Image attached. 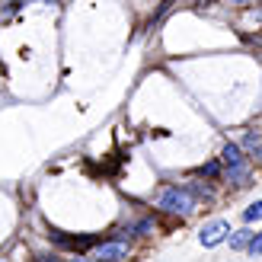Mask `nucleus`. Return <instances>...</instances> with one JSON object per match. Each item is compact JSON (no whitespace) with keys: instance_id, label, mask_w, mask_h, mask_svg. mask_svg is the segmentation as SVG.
<instances>
[{"instance_id":"3","label":"nucleus","mask_w":262,"mask_h":262,"mask_svg":"<svg viewBox=\"0 0 262 262\" xmlns=\"http://www.w3.org/2000/svg\"><path fill=\"white\" fill-rule=\"evenodd\" d=\"M128 243L125 240H106V243H99L96 246V250H93V256H90V259H106V262H122V259H128Z\"/></svg>"},{"instance_id":"14","label":"nucleus","mask_w":262,"mask_h":262,"mask_svg":"<svg viewBox=\"0 0 262 262\" xmlns=\"http://www.w3.org/2000/svg\"><path fill=\"white\" fill-rule=\"evenodd\" d=\"M71 262H99V259H71Z\"/></svg>"},{"instance_id":"4","label":"nucleus","mask_w":262,"mask_h":262,"mask_svg":"<svg viewBox=\"0 0 262 262\" xmlns=\"http://www.w3.org/2000/svg\"><path fill=\"white\" fill-rule=\"evenodd\" d=\"M240 147H243L246 157H253V160H262V135H259V131H243Z\"/></svg>"},{"instance_id":"13","label":"nucleus","mask_w":262,"mask_h":262,"mask_svg":"<svg viewBox=\"0 0 262 262\" xmlns=\"http://www.w3.org/2000/svg\"><path fill=\"white\" fill-rule=\"evenodd\" d=\"M35 262H61V259H55V256H38Z\"/></svg>"},{"instance_id":"2","label":"nucleus","mask_w":262,"mask_h":262,"mask_svg":"<svg viewBox=\"0 0 262 262\" xmlns=\"http://www.w3.org/2000/svg\"><path fill=\"white\" fill-rule=\"evenodd\" d=\"M230 237V224H227V221H208V224L199 230V243L202 246H208V250H211V246H217V243H224Z\"/></svg>"},{"instance_id":"8","label":"nucleus","mask_w":262,"mask_h":262,"mask_svg":"<svg viewBox=\"0 0 262 262\" xmlns=\"http://www.w3.org/2000/svg\"><path fill=\"white\" fill-rule=\"evenodd\" d=\"M55 243H61V246H74V250H83V246H90L93 240L90 237H64V233H48Z\"/></svg>"},{"instance_id":"1","label":"nucleus","mask_w":262,"mask_h":262,"mask_svg":"<svg viewBox=\"0 0 262 262\" xmlns=\"http://www.w3.org/2000/svg\"><path fill=\"white\" fill-rule=\"evenodd\" d=\"M157 208H160V211H169V214H179V217H189L195 211V195L189 192V186H169V189L160 192Z\"/></svg>"},{"instance_id":"9","label":"nucleus","mask_w":262,"mask_h":262,"mask_svg":"<svg viewBox=\"0 0 262 262\" xmlns=\"http://www.w3.org/2000/svg\"><path fill=\"white\" fill-rule=\"evenodd\" d=\"M221 166H224L221 160H208L205 166H199V176L202 179H221V176H224V173H221Z\"/></svg>"},{"instance_id":"5","label":"nucleus","mask_w":262,"mask_h":262,"mask_svg":"<svg viewBox=\"0 0 262 262\" xmlns=\"http://www.w3.org/2000/svg\"><path fill=\"white\" fill-rule=\"evenodd\" d=\"M221 163H224V166H243L246 163L243 147H240V144H233V141H227L224 150H221Z\"/></svg>"},{"instance_id":"7","label":"nucleus","mask_w":262,"mask_h":262,"mask_svg":"<svg viewBox=\"0 0 262 262\" xmlns=\"http://www.w3.org/2000/svg\"><path fill=\"white\" fill-rule=\"evenodd\" d=\"M253 237H256V233H253V230H246V227L237 230V233H230V237H227V240H230V250H250Z\"/></svg>"},{"instance_id":"6","label":"nucleus","mask_w":262,"mask_h":262,"mask_svg":"<svg viewBox=\"0 0 262 262\" xmlns=\"http://www.w3.org/2000/svg\"><path fill=\"white\" fill-rule=\"evenodd\" d=\"M224 179L233 186H250V166H224Z\"/></svg>"},{"instance_id":"12","label":"nucleus","mask_w":262,"mask_h":262,"mask_svg":"<svg viewBox=\"0 0 262 262\" xmlns=\"http://www.w3.org/2000/svg\"><path fill=\"white\" fill-rule=\"evenodd\" d=\"M227 7H246V4H253V0H224Z\"/></svg>"},{"instance_id":"10","label":"nucleus","mask_w":262,"mask_h":262,"mask_svg":"<svg viewBox=\"0 0 262 262\" xmlns=\"http://www.w3.org/2000/svg\"><path fill=\"white\" fill-rule=\"evenodd\" d=\"M243 221L246 224H253V221H262V202H253L250 208L243 211Z\"/></svg>"},{"instance_id":"11","label":"nucleus","mask_w":262,"mask_h":262,"mask_svg":"<svg viewBox=\"0 0 262 262\" xmlns=\"http://www.w3.org/2000/svg\"><path fill=\"white\" fill-rule=\"evenodd\" d=\"M250 256H253V259H256V256H262V230L256 233L253 243H250Z\"/></svg>"}]
</instances>
